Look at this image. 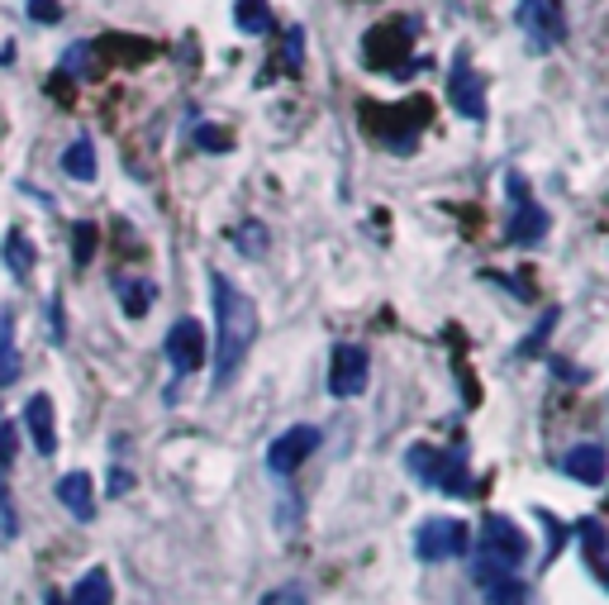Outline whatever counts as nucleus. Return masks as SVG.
<instances>
[{
  "label": "nucleus",
  "instance_id": "f257e3e1",
  "mask_svg": "<svg viewBox=\"0 0 609 605\" xmlns=\"http://www.w3.org/2000/svg\"><path fill=\"white\" fill-rule=\"evenodd\" d=\"M210 292H214V320H220V339H214L220 343V353H214V386H229L257 339V310L224 272L210 277Z\"/></svg>",
  "mask_w": 609,
  "mask_h": 605
},
{
  "label": "nucleus",
  "instance_id": "f03ea898",
  "mask_svg": "<svg viewBox=\"0 0 609 605\" xmlns=\"http://www.w3.org/2000/svg\"><path fill=\"white\" fill-rule=\"evenodd\" d=\"M367 114V129L372 134H381V143L386 148H396V153H410L414 143H419V129H424L429 120H433V100L429 96H410V100H400V106H390V110H381V106H362Z\"/></svg>",
  "mask_w": 609,
  "mask_h": 605
},
{
  "label": "nucleus",
  "instance_id": "7ed1b4c3",
  "mask_svg": "<svg viewBox=\"0 0 609 605\" xmlns=\"http://www.w3.org/2000/svg\"><path fill=\"white\" fill-rule=\"evenodd\" d=\"M410 472H414V477H424L429 486H439L443 496H476L472 477H467V458H462V453H443V449H429V443H414V449H410Z\"/></svg>",
  "mask_w": 609,
  "mask_h": 605
},
{
  "label": "nucleus",
  "instance_id": "20e7f679",
  "mask_svg": "<svg viewBox=\"0 0 609 605\" xmlns=\"http://www.w3.org/2000/svg\"><path fill=\"white\" fill-rule=\"evenodd\" d=\"M410 20H390V24H376L367 38H362V57H367V67H381V72H396L410 63Z\"/></svg>",
  "mask_w": 609,
  "mask_h": 605
},
{
  "label": "nucleus",
  "instance_id": "39448f33",
  "mask_svg": "<svg viewBox=\"0 0 609 605\" xmlns=\"http://www.w3.org/2000/svg\"><path fill=\"white\" fill-rule=\"evenodd\" d=\"M472 549V535L462 520H424L414 529V553L424 563H443V558H457Z\"/></svg>",
  "mask_w": 609,
  "mask_h": 605
},
{
  "label": "nucleus",
  "instance_id": "423d86ee",
  "mask_svg": "<svg viewBox=\"0 0 609 605\" xmlns=\"http://www.w3.org/2000/svg\"><path fill=\"white\" fill-rule=\"evenodd\" d=\"M367 377H372V358L362 343H339L333 349V363H329V392L333 396H362L367 392Z\"/></svg>",
  "mask_w": 609,
  "mask_h": 605
},
{
  "label": "nucleus",
  "instance_id": "0eeeda50",
  "mask_svg": "<svg viewBox=\"0 0 609 605\" xmlns=\"http://www.w3.org/2000/svg\"><path fill=\"white\" fill-rule=\"evenodd\" d=\"M314 449H319V429H314V425L286 429V435L272 439V449H267V472H277V477H291V472H296Z\"/></svg>",
  "mask_w": 609,
  "mask_h": 605
},
{
  "label": "nucleus",
  "instance_id": "6e6552de",
  "mask_svg": "<svg viewBox=\"0 0 609 605\" xmlns=\"http://www.w3.org/2000/svg\"><path fill=\"white\" fill-rule=\"evenodd\" d=\"M519 24L529 29L533 48H553V43H562V34H567L562 0H524V6H519Z\"/></svg>",
  "mask_w": 609,
  "mask_h": 605
},
{
  "label": "nucleus",
  "instance_id": "1a4fd4ad",
  "mask_svg": "<svg viewBox=\"0 0 609 605\" xmlns=\"http://www.w3.org/2000/svg\"><path fill=\"white\" fill-rule=\"evenodd\" d=\"M206 353H210V339H206V329H200L196 320H177V324H171L167 358H171V367H177L181 377H191V372L206 363Z\"/></svg>",
  "mask_w": 609,
  "mask_h": 605
},
{
  "label": "nucleus",
  "instance_id": "9d476101",
  "mask_svg": "<svg viewBox=\"0 0 609 605\" xmlns=\"http://www.w3.org/2000/svg\"><path fill=\"white\" fill-rule=\"evenodd\" d=\"M510 191H514V220H510V229H505V239L510 243H539L543 234H547V210L543 206H533V200L524 196V182L519 177H510Z\"/></svg>",
  "mask_w": 609,
  "mask_h": 605
},
{
  "label": "nucleus",
  "instance_id": "9b49d317",
  "mask_svg": "<svg viewBox=\"0 0 609 605\" xmlns=\"http://www.w3.org/2000/svg\"><path fill=\"white\" fill-rule=\"evenodd\" d=\"M447 100L457 106V114H467V120H481L486 114V77L467 63H457L453 81H447Z\"/></svg>",
  "mask_w": 609,
  "mask_h": 605
},
{
  "label": "nucleus",
  "instance_id": "f8f14e48",
  "mask_svg": "<svg viewBox=\"0 0 609 605\" xmlns=\"http://www.w3.org/2000/svg\"><path fill=\"white\" fill-rule=\"evenodd\" d=\"M24 429H29V439H34V449L38 458H53L57 453V425H53V396H43L34 392L24 400Z\"/></svg>",
  "mask_w": 609,
  "mask_h": 605
},
{
  "label": "nucleus",
  "instance_id": "ddd939ff",
  "mask_svg": "<svg viewBox=\"0 0 609 605\" xmlns=\"http://www.w3.org/2000/svg\"><path fill=\"white\" fill-rule=\"evenodd\" d=\"M486 549L500 553L505 563H524V558H529V539H524V529H519L514 520L490 515V520H486Z\"/></svg>",
  "mask_w": 609,
  "mask_h": 605
},
{
  "label": "nucleus",
  "instance_id": "4468645a",
  "mask_svg": "<svg viewBox=\"0 0 609 605\" xmlns=\"http://www.w3.org/2000/svg\"><path fill=\"white\" fill-rule=\"evenodd\" d=\"M562 468H567L576 482L600 486L605 482V449H600V443H576V449L562 458Z\"/></svg>",
  "mask_w": 609,
  "mask_h": 605
},
{
  "label": "nucleus",
  "instance_id": "2eb2a0df",
  "mask_svg": "<svg viewBox=\"0 0 609 605\" xmlns=\"http://www.w3.org/2000/svg\"><path fill=\"white\" fill-rule=\"evenodd\" d=\"M114 296H120V306H124L129 320H143L148 306L157 300V286L148 277H114Z\"/></svg>",
  "mask_w": 609,
  "mask_h": 605
},
{
  "label": "nucleus",
  "instance_id": "dca6fc26",
  "mask_svg": "<svg viewBox=\"0 0 609 605\" xmlns=\"http://www.w3.org/2000/svg\"><path fill=\"white\" fill-rule=\"evenodd\" d=\"M57 501L77 515V520H91L96 515V496H91V477L86 472H67L63 482H57Z\"/></svg>",
  "mask_w": 609,
  "mask_h": 605
},
{
  "label": "nucleus",
  "instance_id": "f3484780",
  "mask_svg": "<svg viewBox=\"0 0 609 605\" xmlns=\"http://www.w3.org/2000/svg\"><path fill=\"white\" fill-rule=\"evenodd\" d=\"M67 605H114V592H110V572L106 568H91L86 578L71 586Z\"/></svg>",
  "mask_w": 609,
  "mask_h": 605
},
{
  "label": "nucleus",
  "instance_id": "a211bd4d",
  "mask_svg": "<svg viewBox=\"0 0 609 605\" xmlns=\"http://www.w3.org/2000/svg\"><path fill=\"white\" fill-rule=\"evenodd\" d=\"M5 267H10V277H20V282L34 272V249H29L24 229H10L5 234Z\"/></svg>",
  "mask_w": 609,
  "mask_h": 605
},
{
  "label": "nucleus",
  "instance_id": "6ab92c4d",
  "mask_svg": "<svg viewBox=\"0 0 609 605\" xmlns=\"http://www.w3.org/2000/svg\"><path fill=\"white\" fill-rule=\"evenodd\" d=\"M63 172H67V177H81V182H96V148H91V139H77L63 153Z\"/></svg>",
  "mask_w": 609,
  "mask_h": 605
},
{
  "label": "nucleus",
  "instance_id": "aec40b11",
  "mask_svg": "<svg viewBox=\"0 0 609 605\" xmlns=\"http://www.w3.org/2000/svg\"><path fill=\"white\" fill-rule=\"evenodd\" d=\"M234 20H239L243 34H267V29H272V6H267V0H239Z\"/></svg>",
  "mask_w": 609,
  "mask_h": 605
},
{
  "label": "nucleus",
  "instance_id": "412c9836",
  "mask_svg": "<svg viewBox=\"0 0 609 605\" xmlns=\"http://www.w3.org/2000/svg\"><path fill=\"white\" fill-rule=\"evenodd\" d=\"M96 243H100V229H96L91 220H77V229H71V263H77V267H91Z\"/></svg>",
  "mask_w": 609,
  "mask_h": 605
},
{
  "label": "nucleus",
  "instance_id": "4be33fe9",
  "mask_svg": "<svg viewBox=\"0 0 609 605\" xmlns=\"http://www.w3.org/2000/svg\"><path fill=\"white\" fill-rule=\"evenodd\" d=\"M100 53L134 63V57H153V43H143V38H124V34H110V38H100Z\"/></svg>",
  "mask_w": 609,
  "mask_h": 605
},
{
  "label": "nucleus",
  "instance_id": "5701e85b",
  "mask_svg": "<svg viewBox=\"0 0 609 605\" xmlns=\"http://www.w3.org/2000/svg\"><path fill=\"white\" fill-rule=\"evenodd\" d=\"M14 377H20V349L10 339V315H5L0 320V386H10Z\"/></svg>",
  "mask_w": 609,
  "mask_h": 605
},
{
  "label": "nucleus",
  "instance_id": "b1692460",
  "mask_svg": "<svg viewBox=\"0 0 609 605\" xmlns=\"http://www.w3.org/2000/svg\"><path fill=\"white\" fill-rule=\"evenodd\" d=\"M196 143L206 153H229V148H234V134L220 129V124H196Z\"/></svg>",
  "mask_w": 609,
  "mask_h": 605
},
{
  "label": "nucleus",
  "instance_id": "393cba45",
  "mask_svg": "<svg viewBox=\"0 0 609 605\" xmlns=\"http://www.w3.org/2000/svg\"><path fill=\"white\" fill-rule=\"evenodd\" d=\"M300 57H304V29L296 24V29H286V43H281V63H286V72H300Z\"/></svg>",
  "mask_w": 609,
  "mask_h": 605
},
{
  "label": "nucleus",
  "instance_id": "a878e982",
  "mask_svg": "<svg viewBox=\"0 0 609 605\" xmlns=\"http://www.w3.org/2000/svg\"><path fill=\"white\" fill-rule=\"evenodd\" d=\"M582 539H586V558H590V568L605 572V535H600V525L596 520H582Z\"/></svg>",
  "mask_w": 609,
  "mask_h": 605
},
{
  "label": "nucleus",
  "instance_id": "bb28decb",
  "mask_svg": "<svg viewBox=\"0 0 609 605\" xmlns=\"http://www.w3.org/2000/svg\"><path fill=\"white\" fill-rule=\"evenodd\" d=\"M234 243H239L243 253H263V249H267V234H263V224H253V220H248V224H243L239 234H234Z\"/></svg>",
  "mask_w": 609,
  "mask_h": 605
},
{
  "label": "nucleus",
  "instance_id": "cd10ccee",
  "mask_svg": "<svg viewBox=\"0 0 609 605\" xmlns=\"http://www.w3.org/2000/svg\"><path fill=\"white\" fill-rule=\"evenodd\" d=\"M263 605H310V601H304L300 586H277V592L263 596Z\"/></svg>",
  "mask_w": 609,
  "mask_h": 605
},
{
  "label": "nucleus",
  "instance_id": "c85d7f7f",
  "mask_svg": "<svg viewBox=\"0 0 609 605\" xmlns=\"http://www.w3.org/2000/svg\"><path fill=\"white\" fill-rule=\"evenodd\" d=\"M29 14L43 20V24H57L63 20V6H57V0H29Z\"/></svg>",
  "mask_w": 609,
  "mask_h": 605
},
{
  "label": "nucleus",
  "instance_id": "c756f323",
  "mask_svg": "<svg viewBox=\"0 0 609 605\" xmlns=\"http://www.w3.org/2000/svg\"><path fill=\"white\" fill-rule=\"evenodd\" d=\"M557 324V310H547L543 315V324H539V334H529V343H524V353H533V349H543V339H547V329Z\"/></svg>",
  "mask_w": 609,
  "mask_h": 605
},
{
  "label": "nucleus",
  "instance_id": "7c9ffc66",
  "mask_svg": "<svg viewBox=\"0 0 609 605\" xmlns=\"http://www.w3.org/2000/svg\"><path fill=\"white\" fill-rule=\"evenodd\" d=\"M10 463H14V429L0 425V468H10Z\"/></svg>",
  "mask_w": 609,
  "mask_h": 605
},
{
  "label": "nucleus",
  "instance_id": "2f4dec72",
  "mask_svg": "<svg viewBox=\"0 0 609 605\" xmlns=\"http://www.w3.org/2000/svg\"><path fill=\"white\" fill-rule=\"evenodd\" d=\"M129 482H134V477H129V472H124V468H120V472H114V468H110V492H114V496H120V492H124V486H129Z\"/></svg>",
  "mask_w": 609,
  "mask_h": 605
},
{
  "label": "nucleus",
  "instance_id": "473e14b6",
  "mask_svg": "<svg viewBox=\"0 0 609 605\" xmlns=\"http://www.w3.org/2000/svg\"><path fill=\"white\" fill-rule=\"evenodd\" d=\"M48 605H67V601H63V596H57V592H48Z\"/></svg>",
  "mask_w": 609,
  "mask_h": 605
}]
</instances>
